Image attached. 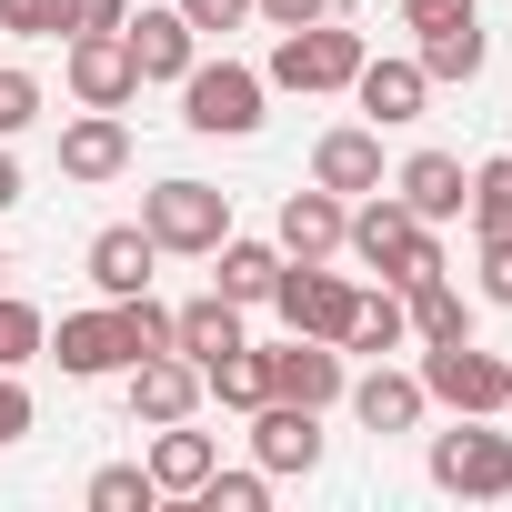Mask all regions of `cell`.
Listing matches in <instances>:
<instances>
[{
	"label": "cell",
	"instance_id": "cell-15",
	"mask_svg": "<svg viewBox=\"0 0 512 512\" xmlns=\"http://www.w3.org/2000/svg\"><path fill=\"white\" fill-rule=\"evenodd\" d=\"M342 402H352V422H362V432H422V412H432L422 372H392V362L352 372V382H342Z\"/></svg>",
	"mask_w": 512,
	"mask_h": 512
},
{
	"label": "cell",
	"instance_id": "cell-4",
	"mask_svg": "<svg viewBox=\"0 0 512 512\" xmlns=\"http://www.w3.org/2000/svg\"><path fill=\"white\" fill-rule=\"evenodd\" d=\"M432 482L452 502H512V432H492V412H462V432H432Z\"/></svg>",
	"mask_w": 512,
	"mask_h": 512
},
{
	"label": "cell",
	"instance_id": "cell-25",
	"mask_svg": "<svg viewBox=\"0 0 512 512\" xmlns=\"http://www.w3.org/2000/svg\"><path fill=\"white\" fill-rule=\"evenodd\" d=\"M402 342H412V322H402V292H392V282H362V292H352V322H342V352L382 362V352H402Z\"/></svg>",
	"mask_w": 512,
	"mask_h": 512
},
{
	"label": "cell",
	"instance_id": "cell-6",
	"mask_svg": "<svg viewBox=\"0 0 512 512\" xmlns=\"http://www.w3.org/2000/svg\"><path fill=\"white\" fill-rule=\"evenodd\" d=\"M61 81H71L81 111H131L141 101V61H131L121 31H71L61 41Z\"/></svg>",
	"mask_w": 512,
	"mask_h": 512
},
{
	"label": "cell",
	"instance_id": "cell-23",
	"mask_svg": "<svg viewBox=\"0 0 512 512\" xmlns=\"http://www.w3.org/2000/svg\"><path fill=\"white\" fill-rule=\"evenodd\" d=\"M211 462H221V442H211V432H191V422H151V482H161V492H181V502H191V492L211 482Z\"/></svg>",
	"mask_w": 512,
	"mask_h": 512
},
{
	"label": "cell",
	"instance_id": "cell-34",
	"mask_svg": "<svg viewBox=\"0 0 512 512\" xmlns=\"http://www.w3.org/2000/svg\"><path fill=\"white\" fill-rule=\"evenodd\" d=\"M472 272H482V302L512 312V231H482V262H472Z\"/></svg>",
	"mask_w": 512,
	"mask_h": 512
},
{
	"label": "cell",
	"instance_id": "cell-18",
	"mask_svg": "<svg viewBox=\"0 0 512 512\" xmlns=\"http://www.w3.org/2000/svg\"><path fill=\"white\" fill-rule=\"evenodd\" d=\"M342 221H352V201L312 181V191L282 201V231H272V241H282V262H332V251H342Z\"/></svg>",
	"mask_w": 512,
	"mask_h": 512
},
{
	"label": "cell",
	"instance_id": "cell-16",
	"mask_svg": "<svg viewBox=\"0 0 512 512\" xmlns=\"http://www.w3.org/2000/svg\"><path fill=\"white\" fill-rule=\"evenodd\" d=\"M121 41H131V61H141V81H181V71L201 61V31L181 21V0H161V11H151V0H141V11L121 21Z\"/></svg>",
	"mask_w": 512,
	"mask_h": 512
},
{
	"label": "cell",
	"instance_id": "cell-27",
	"mask_svg": "<svg viewBox=\"0 0 512 512\" xmlns=\"http://www.w3.org/2000/svg\"><path fill=\"white\" fill-rule=\"evenodd\" d=\"M201 402H231V412H251V402H272V372H262V352H251V342L211 352V362H201Z\"/></svg>",
	"mask_w": 512,
	"mask_h": 512
},
{
	"label": "cell",
	"instance_id": "cell-11",
	"mask_svg": "<svg viewBox=\"0 0 512 512\" xmlns=\"http://www.w3.org/2000/svg\"><path fill=\"white\" fill-rule=\"evenodd\" d=\"M251 462H262L272 482L322 472V412L312 402H251Z\"/></svg>",
	"mask_w": 512,
	"mask_h": 512
},
{
	"label": "cell",
	"instance_id": "cell-24",
	"mask_svg": "<svg viewBox=\"0 0 512 512\" xmlns=\"http://www.w3.org/2000/svg\"><path fill=\"white\" fill-rule=\"evenodd\" d=\"M402 322H412V342H462L472 332V302H462L452 272H422V282H402Z\"/></svg>",
	"mask_w": 512,
	"mask_h": 512
},
{
	"label": "cell",
	"instance_id": "cell-33",
	"mask_svg": "<svg viewBox=\"0 0 512 512\" xmlns=\"http://www.w3.org/2000/svg\"><path fill=\"white\" fill-rule=\"evenodd\" d=\"M0 31L11 41H61V0H0Z\"/></svg>",
	"mask_w": 512,
	"mask_h": 512
},
{
	"label": "cell",
	"instance_id": "cell-19",
	"mask_svg": "<svg viewBox=\"0 0 512 512\" xmlns=\"http://www.w3.org/2000/svg\"><path fill=\"white\" fill-rule=\"evenodd\" d=\"M131 171V121L121 111H81L61 131V181H121Z\"/></svg>",
	"mask_w": 512,
	"mask_h": 512
},
{
	"label": "cell",
	"instance_id": "cell-41",
	"mask_svg": "<svg viewBox=\"0 0 512 512\" xmlns=\"http://www.w3.org/2000/svg\"><path fill=\"white\" fill-rule=\"evenodd\" d=\"M502 412H512V362H502Z\"/></svg>",
	"mask_w": 512,
	"mask_h": 512
},
{
	"label": "cell",
	"instance_id": "cell-21",
	"mask_svg": "<svg viewBox=\"0 0 512 512\" xmlns=\"http://www.w3.org/2000/svg\"><path fill=\"white\" fill-rule=\"evenodd\" d=\"M422 81L442 91V81H482V61H492V41H482V11H452V21H432L422 31Z\"/></svg>",
	"mask_w": 512,
	"mask_h": 512
},
{
	"label": "cell",
	"instance_id": "cell-12",
	"mask_svg": "<svg viewBox=\"0 0 512 512\" xmlns=\"http://www.w3.org/2000/svg\"><path fill=\"white\" fill-rule=\"evenodd\" d=\"M81 272H91L101 302H131V292H151V272H161V241H151L141 221H111V231H91Z\"/></svg>",
	"mask_w": 512,
	"mask_h": 512
},
{
	"label": "cell",
	"instance_id": "cell-1",
	"mask_svg": "<svg viewBox=\"0 0 512 512\" xmlns=\"http://www.w3.org/2000/svg\"><path fill=\"white\" fill-rule=\"evenodd\" d=\"M342 251H352L362 272H382L392 292H402V282H422V272H442V241H432V221H412L392 191H362V211L342 221Z\"/></svg>",
	"mask_w": 512,
	"mask_h": 512
},
{
	"label": "cell",
	"instance_id": "cell-40",
	"mask_svg": "<svg viewBox=\"0 0 512 512\" xmlns=\"http://www.w3.org/2000/svg\"><path fill=\"white\" fill-rule=\"evenodd\" d=\"M21 201V161H11V141H0V211Z\"/></svg>",
	"mask_w": 512,
	"mask_h": 512
},
{
	"label": "cell",
	"instance_id": "cell-7",
	"mask_svg": "<svg viewBox=\"0 0 512 512\" xmlns=\"http://www.w3.org/2000/svg\"><path fill=\"white\" fill-rule=\"evenodd\" d=\"M352 272H332V262H282L272 272V312L292 322V332H312V342H342V322H352Z\"/></svg>",
	"mask_w": 512,
	"mask_h": 512
},
{
	"label": "cell",
	"instance_id": "cell-20",
	"mask_svg": "<svg viewBox=\"0 0 512 512\" xmlns=\"http://www.w3.org/2000/svg\"><path fill=\"white\" fill-rule=\"evenodd\" d=\"M312 181L322 191H382V131L372 121H342V131H322V151H312Z\"/></svg>",
	"mask_w": 512,
	"mask_h": 512
},
{
	"label": "cell",
	"instance_id": "cell-9",
	"mask_svg": "<svg viewBox=\"0 0 512 512\" xmlns=\"http://www.w3.org/2000/svg\"><path fill=\"white\" fill-rule=\"evenodd\" d=\"M71 382H111V372H131L141 352H131V332H121V302H101V312H61V332L41 342Z\"/></svg>",
	"mask_w": 512,
	"mask_h": 512
},
{
	"label": "cell",
	"instance_id": "cell-13",
	"mask_svg": "<svg viewBox=\"0 0 512 512\" xmlns=\"http://www.w3.org/2000/svg\"><path fill=\"white\" fill-rule=\"evenodd\" d=\"M352 101H362V121H372V131H402V121H422L432 81H422V61H412V51H402V61L362 51V71H352Z\"/></svg>",
	"mask_w": 512,
	"mask_h": 512
},
{
	"label": "cell",
	"instance_id": "cell-32",
	"mask_svg": "<svg viewBox=\"0 0 512 512\" xmlns=\"http://www.w3.org/2000/svg\"><path fill=\"white\" fill-rule=\"evenodd\" d=\"M41 101H51V91H41L21 61H0V141H11V131H31V121H41Z\"/></svg>",
	"mask_w": 512,
	"mask_h": 512
},
{
	"label": "cell",
	"instance_id": "cell-17",
	"mask_svg": "<svg viewBox=\"0 0 512 512\" xmlns=\"http://www.w3.org/2000/svg\"><path fill=\"white\" fill-rule=\"evenodd\" d=\"M462 191H472V171H462L452 151H412V161L392 171V201H402L412 221H432V231L462 221Z\"/></svg>",
	"mask_w": 512,
	"mask_h": 512
},
{
	"label": "cell",
	"instance_id": "cell-3",
	"mask_svg": "<svg viewBox=\"0 0 512 512\" xmlns=\"http://www.w3.org/2000/svg\"><path fill=\"white\" fill-rule=\"evenodd\" d=\"M362 51H372V41H362L352 21H302V31H282V41H272L262 81H272V91H302V101H322V91H352Z\"/></svg>",
	"mask_w": 512,
	"mask_h": 512
},
{
	"label": "cell",
	"instance_id": "cell-39",
	"mask_svg": "<svg viewBox=\"0 0 512 512\" xmlns=\"http://www.w3.org/2000/svg\"><path fill=\"white\" fill-rule=\"evenodd\" d=\"M452 11H472V0H402V21H412V31H432V21H452Z\"/></svg>",
	"mask_w": 512,
	"mask_h": 512
},
{
	"label": "cell",
	"instance_id": "cell-29",
	"mask_svg": "<svg viewBox=\"0 0 512 512\" xmlns=\"http://www.w3.org/2000/svg\"><path fill=\"white\" fill-rule=\"evenodd\" d=\"M462 211H472V231H512V151L472 161V191H462Z\"/></svg>",
	"mask_w": 512,
	"mask_h": 512
},
{
	"label": "cell",
	"instance_id": "cell-26",
	"mask_svg": "<svg viewBox=\"0 0 512 512\" xmlns=\"http://www.w3.org/2000/svg\"><path fill=\"white\" fill-rule=\"evenodd\" d=\"M171 342H181L191 362H211V352H231V342H251V332H241V302L201 292V302H181V312H171Z\"/></svg>",
	"mask_w": 512,
	"mask_h": 512
},
{
	"label": "cell",
	"instance_id": "cell-8",
	"mask_svg": "<svg viewBox=\"0 0 512 512\" xmlns=\"http://www.w3.org/2000/svg\"><path fill=\"white\" fill-rule=\"evenodd\" d=\"M422 392L442 412H492L502 422V352H482L472 332L462 342H422Z\"/></svg>",
	"mask_w": 512,
	"mask_h": 512
},
{
	"label": "cell",
	"instance_id": "cell-38",
	"mask_svg": "<svg viewBox=\"0 0 512 512\" xmlns=\"http://www.w3.org/2000/svg\"><path fill=\"white\" fill-rule=\"evenodd\" d=\"M31 432V392H21V372H0V442H21Z\"/></svg>",
	"mask_w": 512,
	"mask_h": 512
},
{
	"label": "cell",
	"instance_id": "cell-5",
	"mask_svg": "<svg viewBox=\"0 0 512 512\" xmlns=\"http://www.w3.org/2000/svg\"><path fill=\"white\" fill-rule=\"evenodd\" d=\"M141 231L161 251H181V262H211V241L231 231V191H211V181H151L141 191Z\"/></svg>",
	"mask_w": 512,
	"mask_h": 512
},
{
	"label": "cell",
	"instance_id": "cell-28",
	"mask_svg": "<svg viewBox=\"0 0 512 512\" xmlns=\"http://www.w3.org/2000/svg\"><path fill=\"white\" fill-rule=\"evenodd\" d=\"M81 502H91V512H151V502H161V482H151V462H101Z\"/></svg>",
	"mask_w": 512,
	"mask_h": 512
},
{
	"label": "cell",
	"instance_id": "cell-36",
	"mask_svg": "<svg viewBox=\"0 0 512 512\" xmlns=\"http://www.w3.org/2000/svg\"><path fill=\"white\" fill-rule=\"evenodd\" d=\"M181 21H191L201 41H221V31H241V21H251V0H181Z\"/></svg>",
	"mask_w": 512,
	"mask_h": 512
},
{
	"label": "cell",
	"instance_id": "cell-37",
	"mask_svg": "<svg viewBox=\"0 0 512 512\" xmlns=\"http://www.w3.org/2000/svg\"><path fill=\"white\" fill-rule=\"evenodd\" d=\"M251 21H272V31H302V21H332V0H251Z\"/></svg>",
	"mask_w": 512,
	"mask_h": 512
},
{
	"label": "cell",
	"instance_id": "cell-31",
	"mask_svg": "<svg viewBox=\"0 0 512 512\" xmlns=\"http://www.w3.org/2000/svg\"><path fill=\"white\" fill-rule=\"evenodd\" d=\"M41 342H51V322L21 302V292H0V372H21V362H41Z\"/></svg>",
	"mask_w": 512,
	"mask_h": 512
},
{
	"label": "cell",
	"instance_id": "cell-22",
	"mask_svg": "<svg viewBox=\"0 0 512 512\" xmlns=\"http://www.w3.org/2000/svg\"><path fill=\"white\" fill-rule=\"evenodd\" d=\"M211 262H221V272H211V292L251 312V302H272V272H282V241H241V231H221V241H211Z\"/></svg>",
	"mask_w": 512,
	"mask_h": 512
},
{
	"label": "cell",
	"instance_id": "cell-30",
	"mask_svg": "<svg viewBox=\"0 0 512 512\" xmlns=\"http://www.w3.org/2000/svg\"><path fill=\"white\" fill-rule=\"evenodd\" d=\"M191 502H201V512H272V472H262V462H251V472H221V462H211V482H201Z\"/></svg>",
	"mask_w": 512,
	"mask_h": 512
},
{
	"label": "cell",
	"instance_id": "cell-14",
	"mask_svg": "<svg viewBox=\"0 0 512 512\" xmlns=\"http://www.w3.org/2000/svg\"><path fill=\"white\" fill-rule=\"evenodd\" d=\"M121 382H131V422H191L201 412V362L191 352H141Z\"/></svg>",
	"mask_w": 512,
	"mask_h": 512
},
{
	"label": "cell",
	"instance_id": "cell-10",
	"mask_svg": "<svg viewBox=\"0 0 512 512\" xmlns=\"http://www.w3.org/2000/svg\"><path fill=\"white\" fill-rule=\"evenodd\" d=\"M262 372H272V402H312V412H332V402H342V382H352V352H342V342L292 332L282 352H262Z\"/></svg>",
	"mask_w": 512,
	"mask_h": 512
},
{
	"label": "cell",
	"instance_id": "cell-35",
	"mask_svg": "<svg viewBox=\"0 0 512 512\" xmlns=\"http://www.w3.org/2000/svg\"><path fill=\"white\" fill-rule=\"evenodd\" d=\"M131 21V0H61V41L71 31H121Z\"/></svg>",
	"mask_w": 512,
	"mask_h": 512
},
{
	"label": "cell",
	"instance_id": "cell-2",
	"mask_svg": "<svg viewBox=\"0 0 512 512\" xmlns=\"http://www.w3.org/2000/svg\"><path fill=\"white\" fill-rule=\"evenodd\" d=\"M171 91H181V121L201 141H251V131H262V101H272V81L251 61H191Z\"/></svg>",
	"mask_w": 512,
	"mask_h": 512
},
{
	"label": "cell",
	"instance_id": "cell-42",
	"mask_svg": "<svg viewBox=\"0 0 512 512\" xmlns=\"http://www.w3.org/2000/svg\"><path fill=\"white\" fill-rule=\"evenodd\" d=\"M0 272H11V251H0Z\"/></svg>",
	"mask_w": 512,
	"mask_h": 512
}]
</instances>
